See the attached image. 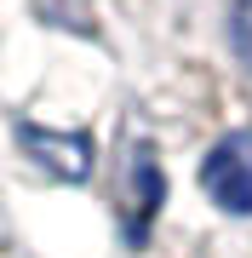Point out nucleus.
Instances as JSON below:
<instances>
[{"label": "nucleus", "instance_id": "nucleus-1", "mask_svg": "<svg viewBox=\"0 0 252 258\" xmlns=\"http://www.w3.org/2000/svg\"><path fill=\"white\" fill-rule=\"evenodd\" d=\"M201 189H206L212 207L235 212V218L252 212V132H229V138H218L212 149H206Z\"/></svg>", "mask_w": 252, "mask_h": 258}, {"label": "nucleus", "instance_id": "nucleus-2", "mask_svg": "<svg viewBox=\"0 0 252 258\" xmlns=\"http://www.w3.org/2000/svg\"><path fill=\"white\" fill-rule=\"evenodd\" d=\"M160 195H166V184H160V166L149 161V149H138L132 155V184H126V201H132V218H126V235L143 241V230H149Z\"/></svg>", "mask_w": 252, "mask_h": 258}, {"label": "nucleus", "instance_id": "nucleus-3", "mask_svg": "<svg viewBox=\"0 0 252 258\" xmlns=\"http://www.w3.org/2000/svg\"><path fill=\"white\" fill-rule=\"evenodd\" d=\"M18 132H23V144L35 149L52 172H63V178H86L92 172V144L86 138H52V132H40V126H18Z\"/></svg>", "mask_w": 252, "mask_h": 258}, {"label": "nucleus", "instance_id": "nucleus-4", "mask_svg": "<svg viewBox=\"0 0 252 258\" xmlns=\"http://www.w3.org/2000/svg\"><path fill=\"white\" fill-rule=\"evenodd\" d=\"M229 46L252 69V0H235V12H229Z\"/></svg>", "mask_w": 252, "mask_h": 258}]
</instances>
